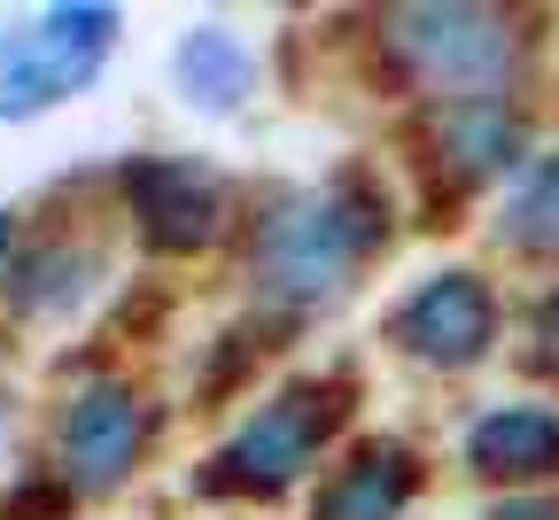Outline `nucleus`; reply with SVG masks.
Here are the masks:
<instances>
[{
    "mask_svg": "<svg viewBox=\"0 0 559 520\" xmlns=\"http://www.w3.org/2000/svg\"><path fill=\"white\" fill-rule=\"evenodd\" d=\"M389 234V217L373 210V194L358 179H342L319 202H288L280 217H264L257 241V280L280 304H334L358 272V257Z\"/></svg>",
    "mask_w": 559,
    "mask_h": 520,
    "instance_id": "f257e3e1",
    "label": "nucleus"
},
{
    "mask_svg": "<svg viewBox=\"0 0 559 520\" xmlns=\"http://www.w3.org/2000/svg\"><path fill=\"white\" fill-rule=\"evenodd\" d=\"M389 47L428 94H451L466 109L506 94L513 70H521V32L489 9H396Z\"/></svg>",
    "mask_w": 559,
    "mask_h": 520,
    "instance_id": "f03ea898",
    "label": "nucleus"
},
{
    "mask_svg": "<svg viewBox=\"0 0 559 520\" xmlns=\"http://www.w3.org/2000/svg\"><path fill=\"white\" fill-rule=\"evenodd\" d=\"M342 404H349V381H296L288 397H272L218 459H210L202 489H288L311 459H319V442L342 427Z\"/></svg>",
    "mask_w": 559,
    "mask_h": 520,
    "instance_id": "7ed1b4c3",
    "label": "nucleus"
},
{
    "mask_svg": "<svg viewBox=\"0 0 559 520\" xmlns=\"http://www.w3.org/2000/svg\"><path fill=\"white\" fill-rule=\"evenodd\" d=\"M140 442H148V397L124 381H94L62 412V474L86 489H109L140 459Z\"/></svg>",
    "mask_w": 559,
    "mask_h": 520,
    "instance_id": "20e7f679",
    "label": "nucleus"
},
{
    "mask_svg": "<svg viewBox=\"0 0 559 520\" xmlns=\"http://www.w3.org/2000/svg\"><path fill=\"white\" fill-rule=\"evenodd\" d=\"M396 342L428 365H474L489 342H498V304L474 272H436L428 287L396 311Z\"/></svg>",
    "mask_w": 559,
    "mask_h": 520,
    "instance_id": "39448f33",
    "label": "nucleus"
},
{
    "mask_svg": "<svg viewBox=\"0 0 559 520\" xmlns=\"http://www.w3.org/2000/svg\"><path fill=\"white\" fill-rule=\"evenodd\" d=\"M124 194L140 210V234H148L156 249H202L210 234H218V187H210V172L194 164H132L124 172Z\"/></svg>",
    "mask_w": 559,
    "mask_h": 520,
    "instance_id": "423d86ee",
    "label": "nucleus"
},
{
    "mask_svg": "<svg viewBox=\"0 0 559 520\" xmlns=\"http://www.w3.org/2000/svg\"><path fill=\"white\" fill-rule=\"evenodd\" d=\"M466 466L489 474V482H536V474H559V412L544 404H506L474 419L466 435Z\"/></svg>",
    "mask_w": 559,
    "mask_h": 520,
    "instance_id": "0eeeda50",
    "label": "nucleus"
},
{
    "mask_svg": "<svg viewBox=\"0 0 559 520\" xmlns=\"http://www.w3.org/2000/svg\"><path fill=\"white\" fill-rule=\"evenodd\" d=\"M171 79H179V94H187L194 109L226 117V109H241L257 62H249V47H241L226 24H194V32L179 39V55H171Z\"/></svg>",
    "mask_w": 559,
    "mask_h": 520,
    "instance_id": "6e6552de",
    "label": "nucleus"
},
{
    "mask_svg": "<svg viewBox=\"0 0 559 520\" xmlns=\"http://www.w3.org/2000/svg\"><path fill=\"white\" fill-rule=\"evenodd\" d=\"M86 79H94V62L55 55L39 32L32 39H0V117H39L47 102L79 94Z\"/></svg>",
    "mask_w": 559,
    "mask_h": 520,
    "instance_id": "1a4fd4ad",
    "label": "nucleus"
},
{
    "mask_svg": "<svg viewBox=\"0 0 559 520\" xmlns=\"http://www.w3.org/2000/svg\"><path fill=\"white\" fill-rule=\"evenodd\" d=\"M412 482L419 474H412L404 442H373V451L319 497V520H396V505L412 497Z\"/></svg>",
    "mask_w": 559,
    "mask_h": 520,
    "instance_id": "9d476101",
    "label": "nucleus"
},
{
    "mask_svg": "<svg viewBox=\"0 0 559 520\" xmlns=\"http://www.w3.org/2000/svg\"><path fill=\"white\" fill-rule=\"evenodd\" d=\"M443 147H451V164H459L466 179H489V172H513V164H521L528 132H521V117H506L498 102H474V109H451V117H443Z\"/></svg>",
    "mask_w": 559,
    "mask_h": 520,
    "instance_id": "9b49d317",
    "label": "nucleus"
},
{
    "mask_svg": "<svg viewBox=\"0 0 559 520\" xmlns=\"http://www.w3.org/2000/svg\"><path fill=\"white\" fill-rule=\"evenodd\" d=\"M86 272H94V257L79 249V257H70V249H47V257H32L24 272H16V304L24 311H62V304H79V295H86Z\"/></svg>",
    "mask_w": 559,
    "mask_h": 520,
    "instance_id": "f8f14e48",
    "label": "nucleus"
},
{
    "mask_svg": "<svg viewBox=\"0 0 559 520\" xmlns=\"http://www.w3.org/2000/svg\"><path fill=\"white\" fill-rule=\"evenodd\" d=\"M506 234L521 241V249H544V257H559V156L513 194V210H506Z\"/></svg>",
    "mask_w": 559,
    "mask_h": 520,
    "instance_id": "ddd939ff",
    "label": "nucleus"
},
{
    "mask_svg": "<svg viewBox=\"0 0 559 520\" xmlns=\"http://www.w3.org/2000/svg\"><path fill=\"white\" fill-rule=\"evenodd\" d=\"M39 39L70 62H102V47L117 39V9H47Z\"/></svg>",
    "mask_w": 559,
    "mask_h": 520,
    "instance_id": "4468645a",
    "label": "nucleus"
},
{
    "mask_svg": "<svg viewBox=\"0 0 559 520\" xmlns=\"http://www.w3.org/2000/svg\"><path fill=\"white\" fill-rule=\"evenodd\" d=\"M536 342H544L536 357H544V365H559V295H544V311H536Z\"/></svg>",
    "mask_w": 559,
    "mask_h": 520,
    "instance_id": "2eb2a0df",
    "label": "nucleus"
},
{
    "mask_svg": "<svg viewBox=\"0 0 559 520\" xmlns=\"http://www.w3.org/2000/svg\"><path fill=\"white\" fill-rule=\"evenodd\" d=\"M489 520H559V505H528V497H521V505H498Z\"/></svg>",
    "mask_w": 559,
    "mask_h": 520,
    "instance_id": "dca6fc26",
    "label": "nucleus"
},
{
    "mask_svg": "<svg viewBox=\"0 0 559 520\" xmlns=\"http://www.w3.org/2000/svg\"><path fill=\"white\" fill-rule=\"evenodd\" d=\"M9 234H16V226H9V217H0V249H9Z\"/></svg>",
    "mask_w": 559,
    "mask_h": 520,
    "instance_id": "f3484780",
    "label": "nucleus"
}]
</instances>
